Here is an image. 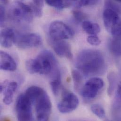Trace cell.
<instances>
[{"mask_svg": "<svg viewBox=\"0 0 121 121\" xmlns=\"http://www.w3.org/2000/svg\"><path fill=\"white\" fill-rule=\"evenodd\" d=\"M76 66L85 76L101 74L106 68L102 53L91 49L84 50L79 53L76 60Z\"/></svg>", "mask_w": 121, "mask_h": 121, "instance_id": "cell-1", "label": "cell"}, {"mask_svg": "<svg viewBox=\"0 0 121 121\" xmlns=\"http://www.w3.org/2000/svg\"><path fill=\"white\" fill-rule=\"evenodd\" d=\"M26 67L31 74L49 75L52 73V79L61 77L57 60L54 55L48 50H44L34 59L26 62Z\"/></svg>", "mask_w": 121, "mask_h": 121, "instance_id": "cell-2", "label": "cell"}, {"mask_svg": "<svg viewBox=\"0 0 121 121\" xmlns=\"http://www.w3.org/2000/svg\"><path fill=\"white\" fill-rule=\"evenodd\" d=\"M33 104H35L37 120L40 121H48L52 113V104L46 92L44 91L34 100Z\"/></svg>", "mask_w": 121, "mask_h": 121, "instance_id": "cell-3", "label": "cell"}, {"mask_svg": "<svg viewBox=\"0 0 121 121\" xmlns=\"http://www.w3.org/2000/svg\"><path fill=\"white\" fill-rule=\"evenodd\" d=\"M33 103L26 93L20 95L16 103V112L18 120L32 121L33 120L32 108Z\"/></svg>", "mask_w": 121, "mask_h": 121, "instance_id": "cell-4", "label": "cell"}, {"mask_svg": "<svg viewBox=\"0 0 121 121\" xmlns=\"http://www.w3.org/2000/svg\"><path fill=\"white\" fill-rule=\"evenodd\" d=\"M49 34L53 41H61L71 39L74 33L65 23L60 21H55L50 26Z\"/></svg>", "mask_w": 121, "mask_h": 121, "instance_id": "cell-5", "label": "cell"}, {"mask_svg": "<svg viewBox=\"0 0 121 121\" xmlns=\"http://www.w3.org/2000/svg\"><path fill=\"white\" fill-rule=\"evenodd\" d=\"M103 19L107 31L114 37H116L121 30V20L119 14L111 9H105Z\"/></svg>", "mask_w": 121, "mask_h": 121, "instance_id": "cell-6", "label": "cell"}, {"mask_svg": "<svg viewBox=\"0 0 121 121\" xmlns=\"http://www.w3.org/2000/svg\"><path fill=\"white\" fill-rule=\"evenodd\" d=\"M10 13L11 17L15 20L27 22H32L34 15L31 6L19 1L14 2L11 7Z\"/></svg>", "mask_w": 121, "mask_h": 121, "instance_id": "cell-7", "label": "cell"}, {"mask_svg": "<svg viewBox=\"0 0 121 121\" xmlns=\"http://www.w3.org/2000/svg\"><path fill=\"white\" fill-rule=\"evenodd\" d=\"M79 103L78 98L74 94L64 91L62 99L58 104V108L63 114L69 113L75 110Z\"/></svg>", "mask_w": 121, "mask_h": 121, "instance_id": "cell-8", "label": "cell"}, {"mask_svg": "<svg viewBox=\"0 0 121 121\" xmlns=\"http://www.w3.org/2000/svg\"><path fill=\"white\" fill-rule=\"evenodd\" d=\"M104 85L102 79L99 77H92L89 79L82 88V95L85 99H93L97 96L99 90L102 88Z\"/></svg>", "mask_w": 121, "mask_h": 121, "instance_id": "cell-9", "label": "cell"}, {"mask_svg": "<svg viewBox=\"0 0 121 121\" xmlns=\"http://www.w3.org/2000/svg\"><path fill=\"white\" fill-rule=\"evenodd\" d=\"M42 43L41 36L36 33H27L22 35L17 42L19 48L27 49L39 47Z\"/></svg>", "mask_w": 121, "mask_h": 121, "instance_id": "cell-10", "label": "cell"}, {"mask_svg": "<svg viewBox=\"0 0 121 121\" xmlns=\"http://www.w3.org/2000/svg\"><path fill=\"white\" fill-rule=\"evenodd\" d=\"M52 47L55 53L60 57L71 60L73 58L70 45L63 40L53 41Z\"/></svg>", "mask_w": 121, "mask_h": 121, "instance_id": "cell-11", "label": "cell"}, {"mask_svg": "<svg viewBox=\"0 0 121 121\" xmlns=\"http://www.w3.org/2000/svg\"><path fill=\"white\" fill-rule=\"evenodd\" d=\"M15 41V33L13 29L6 28L0 32V44L5 48L12 47Z\"/></svg>", "mask_w": 121, "mask_h": 121, "instance_id": "cell-12", "label": "cell"}, {"mask_svg": "<svg viewBox=\"0 0 121 121\" xmlns=\"http://www.w3.org/2000/svg\"><path fill=\"white\" fill-rule=\"evenodd\" d=\"M0 69L8 71H14L17 69V64L13 58L7 53L0 51Z\"/></svg>", "mask_w": 121, "mask_h": 121, "instance_id": "cell-13", "label": "cell"}, {"mask_svg": "<svg viewBox=\"0 0 121 121\" xmlns=\"http://www.w3.org/2000/svg\"><path fill=\"white\" fill-rule=\"evenodd\" d=\"M17 88V83L15 82H12L7 85V88L5 89L3 99V101L5 104L9 105L12 102L14 94Z\"/></svg>", "mask_w": 121, "mask_h": 121, "instance_id": "cell-14", "label": "cell"}, {"mask_svg": "<svg viewBox=\"0 0 121 121\" xmlns=\"http://www.w3.org/2000/svg\"><path fill=\"white\" fill-rule=\"evenodd\" d=\"M82 26L83 30L90 35H97L101 30L100 27L98 24L92 23L87 20H85L82 23Z\"/></svg>", "mask_w": 121, "mask_h": 121, "instance_id": "cell-15", "label": "cell"}, {"mask_svg": "<svg viewBox=\"0 0 121 121\" xmlns=\"http://www.w3.org/2000/svg\"><path fill=\"white\" fill-rule=\"evenodd\" d=\"M108 48L110 52L114 55L121 56V41L117 38L111 39L108 42Z\"/></svg>", "mask_w": 121, "mask_h": 121, "instance_id": "cell-16", "label": "cell"}, {"mask_svg": "<svg viewBox=\"0 0 121 121\" xmlns=\"http://www.w3.org/2000/svg\"><path fill=\"white\" fill-rule=\"evenodd\" d=\"M31 6L35 16L38 17L42 16L43 0H33V4Z\"/></svg>", "mask_w": 121, "mask_h": 121, "instance_id": "cell-17", "label": "cell"}, {"mask_svg": "<svg viewBox=\"0 0 121 121\" xmlns=\"http://www.w3.org/2000/svg\"><path fill=\"white\" fill-rule=\"evenodd\" d=\"M46 3L52 7L58 9H62L69 7L70 5L66 0H45Z\"/></svg>", "mask_w": 121, "mask_h": 121, "instance_id": "cell-18", "label": "cell"}, {"mask_svg": "<svg viewBox=\"0 0 121 121\" xmlns=\"http://www.w3.org/2000/svg\"><path fill=\"white\" fill-rule=\"evenodd\" d=\"M91 110L100 119H104L106 117L105 111L103 108L99 104H93L91 107Z\"/></svg>", "mask_w": 121, "mask_h": 121, "instance_id": "cell-19", "label": "cell"}, {"mask_svg": "<svg viewBox=\"0 0 121 121\" xmlns=\"http://www.w3.org/2000/svg\"><path fill=\"white\" fill-rule=\"evenodd\" d=\"M72 75L74 82V87L76 90H78L82 82V76L81 73L76 70H73L72 71Z\"/></svg>", "mask_w": 121, "mask_h": 121, "instance_id": "cell-20", "label": "cell"}, {"mask_svg": "<svg viewBox=\"0 0 121 121\" xmlns=\"http://www.w3.org/2000/svg\"><path fill=\"white\" fill-rule=\"evenodd\" d=\"M105 9H111L116 12L119 14L121 13L120 6L113 1V0H105Z\"/></svg>", "mask_w": 121, "mask_h": 121, "instance_id": "cell-21", "label": "cell"}, {"mask_svg": "<svg viewBox=\"0 0 121 121\" xmlns=\"http://www.w3.org/2000/svg\"><path fill=\"white\" fill-rule=\"evenodd\" d=\"M61 78L53 79L50 82L52 92L55 96H57L60 92L61 88Z\"/></svg>", "mask_w": 121, "mask_h": 121, "instance_id": "cell-22", "label": "cell"}, {"mask_svg": "<svg viewBox=\"0 0 121 121\" xmlns=\"http://www.w3.org/2000/svg\"><path fill=\"white\" fill-rule=\"evenodd\" d=\"M72 14L75 20L79 23H82L85 21L87 17V15L85 13L77 9L73 10L72 11Z\"/></svg>", "mask_w": 121, "mask_h": 121, "instance_id": "cell-23", "label": "cell"}, {"mask_svg": "<svg viewBox=\"0 0 121 121\" xmlns=\"http://www.w3.org/2000/svg\"><path fill=\"white\" fill-rule=\"evenodd\" d=\"M87 42L93 46H99L101 43V40L95 35H89L87 39Z\"/></svg>", "mask_w": 121, "mask_h": 121, "instance_id": "cell-24", "label": "cell"}, {"mask_svg": "<svg viewBox=\"0 0 121 121\" xmlns=\"http://www.w3.org/2000/svg\"><path fill=\"white\" fill-rule=\"evenodd\" d=\"M5 20V10L4 8V6L1 5L0 9V22L1 26H2L4 24Z\"/></svg>", "mask_w": 121, "mask_h": 121, "instance_id": "cell-25", "label": "cell"}, {"mask_svg": "<svg viewBox=\"0 0 121 121\" xmlns=\"http://www.w3.org/2000/svg\"><path fill=\"white\" fill-rule=\"evenodd\" d=\"M114 78L112 77V75H109L108 78V81L109 82V89L108 90V94H111L112 92L113 91V87H114Z\"/></svg>", "mask_w": 121, "mask_h": 121, "instance_id": "cell-26", "label": "cell"}, {"mask_svg": "<svg viewBox=\"0 0 121 121\" xmlns=\"http://www.w3.org/2000/svg\"><path fill=\"white\" fill-rule=\"evenodd\" d=\"M117 97L120 100H121V82H120L117 86Z\"/></svg>", "mask_w": 121, "mask_h": 121, "instance_id": "cell-27", "label": "cell"}, {"mask_svg": "<svg viewBox=\"0 0 121 121\" xmlns=\"http://www.w3.org/2000/svg\"><path fill=\"white\" fill-rule=\"evenodd\" d=\"M0 2L1 3V5H7L9 2V0H0Z\"/></svg>", "mask_w": 121, "mask_h": 121, "instance_id": "cell-28", "label": "cell"}, {"mask_svg": "<svg viewBox=\"0 0 121 121\" xmlns=\"http://www.w3.org/2000/svg\"><path fill=\"white\" fill-rule=\"evenodd\" d=\"M66 0L70 5L72 3V2H75V4L78 0Z\"/></svg>", "mask_w": 121, "mask_h": 121, "instance_id": "cell-29", "label": "cell"}, {"mask_svg": "<svg viewBox=\"0 0 121 121\" xmlns=\"http://www.w3.org/2000/svg\"><path fill=\"white\" fill-rule=\"evenodd\" d=\"M115 38H117V39L119 40L120 41H121V30L120 31V33L118 34V35L116 37H115Z\"/></svg>", "mask_w": 121, "mask_h": 121, "instance_id": "cell-30", "label": "cell"}, {"mask_svg": "<svg viewBox=\"0 0 121 121\" xmlns=\"http://www.w3.org/2000/svg\"><path fill=\"white\" fill-rule=\"evenodd\" d=\"M117 1H119V2H121V0H115Z\"/></svg>", "mask_w": 121, "mask_h": 121, "instance_id": "cell-31", "label": "cell"}, {"mask_svg": "<svg viewBox=\"0 0 121 121\" xmlns=\"http://www.w3.org/2000/svg\"></svg>", "mask_w": 121, "mask_h": 121, "instance_id": "cell-32", "label": "cell"}]
</instances>
